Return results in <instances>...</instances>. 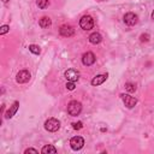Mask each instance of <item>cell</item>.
Returning <instances> with one entry per match:
<instances>
[{"instance_id": "cell-1", "label": "cell", "mask_w": 154, "mask_h": 154, "mask_svg": "<svg viewBox=\"0 0 154 154\" xmlns=\"http://www.w3.org/2000/svg\"><path fill=\"white\" fill-rule=\"evenodd\" d=\"M81 111H82V103L79 101L72 100V101L69 102V105H67V113L70 116L76 117V116H78L81 113Z\"/></svg>"}, {"instance_id": "cell-2", "label": "cell", "mask_w": 154, "mask_h": 154, "mask_svg": "<svg viewBox=\"0 0 154 154\" xmlns=\"http://www.w3.org/2000/svg\"><path fill=\"white\" fill-rule=\"evenodd\" d=\"M60 128V122L55 118H49L45 122V129L47 131H51V132H55L58 131Z\"/></svg>"}, {"instance_id": "cell-3", "label": "cell", "mask_w": 154, "mask_h": 154, "mask_svg": "<svg viewBox=\"0 0 154 154\" xmlns=\"http://www.w3.org/2000/svg\"><path fill=\"white\" fill-rule=\"evenodd\" d=\"M79 26L83 29V30H90L93 29L94 26V19L91 16H83L79 20Z\"/></svg>"}, {"instance_id": "cell-4", "label": "cell", "mask_w": 154, "mask_h": 154, "mask_svg": "<svg viewBox=\"0 0 154 154\" xmlns=\"http://www.w3.org/2000/svg\"><path fill=\"white\" fill-rule=\"evenodd\" d=\"M70 146H71V148H72L73 150H79V149H82L83 146H84V140H83V137H81V136H73V137L70 140Z\"/></svg>"}, {"instance_id": "cell-5", "label": "cell", "mask_w": 154, "mask_h": 154, "mask_svg": "<svg viewBox=\"0 0 154 154\" xmlns=\"http://www.w3.org/2000/svg\"><path fill=\"white\" fill-rule=\"evenodd\" d=\"M30 72L29 71H26V70H22V71H19L18 73H17V76H16V81H17V83H19V84H23V83H26V82H29V79H30Z\"/></svg>"}, {"instance_id": "cell-6", "label": "cell", "mask_w": 154, "mask_h": 154, "mask_svg": "<svg viewBox=\"0 0 154 154\" xmlns=\"http://www.w3.org/2000/svg\"><path fill=\"white\" fill-rule=\"evenodd\" d=\"M120 97H122L124 105H125L128 108H132V107L137 103L136 97H134V96H131V95H129V94H122Z\"/></svg>"}, {"instance_id": "cell-7", "label": "cell", "mask_w": 154, "mask_h": 154, "mask_svg": "<svg viewBox=\"0 0 154 154\" xmlns=\"http://www.w3.org/2000/svg\"><path fill=\"white\" fill-rule=\"evenodd\" d=\"M95 60H96V57H95V54H94L93 52H87V53H84L83 57H82V63H83V65H85V66L93 65V64L95 63Z\"/></svg>"}, {"instance_id": "cell-8", "label": "cell", "mask_w": 154, "mask_h": 154, "mask_svg": "<svg viewBox=\"0 0 154 154\" xmlns=\"http://www.w3.org/2000/svg\"><path fill=\"white\" fill-rule=\"evenodd\" d=\"M64 76H65V78H66L67 81L76 82V81H78V78H79V72H78L77 70H75V69H69V70H66V71L64 72Z\"/></svg>"}, {"instance_id": "cell-9", "label": "cell", "mask_w": 154, "mask_h": 154, "mask_svg": "<svg viewBox=\"0 0 154 154\" xmlns=\"http://www.w3.org/2000/svg\"><path fill=\"white\" fill-rule=\"evenodd\" d=\"M124 23L126 24V25H135V24H137V22H138V17L135 14V13H132V12H128L125 16H124Z\"/></svg>"}, {"instance_id": "cell-10", "label": "cell", "mask_w": 154, "mask_h": 154, "mask_svg": "<svg viewBox=\"0 0 154 154\" xmlns=\"http://www.w3.org/2000/svg\"><path fill=\"white\" fill-rule=\"evenodd\" d=\"M59 32L64 37H70L75 34V29L71 25H61L60 29H59Z\"/></svg>"}, {"instance_id": "cell-11", "label": "cell", "mask_w": 154, "mask_h": 154, "mask_svg": "<svg viewBox=\"0 0 154 154\" xmlns=\"http://www.w3.org/2000/svg\"><path fill=\"white\" fill-rule=\"evenodd\" d=\"M18 107H19V102H18V101H14V102L12 103V106H10V108L6 111L5 118H6V119H11V118L16 114V112L18 111Z\"/></svg>"}, {"instance_id": "cell-12", "label": "cell", "mask_w": 154, "mask_h": 154, "mask_svg": "<svg viewBox=\"0 0 154 154\" xmlns=\"http://www.w3.org/2000/svg\"><path fill=\"white\" fill-rule=\"evenodd\" d=\"M107 77H108V75H107V73L97 75V76H95V77L91 79V84H93V85H100V84H102V83L107 79Z\"/></svg>"}, {"instance_id": "cell-13", "label": "cell", "mask_w": 154, "mask_h": 154, "mask_svg": "<svg viewBox=\"0 0 154 154\" xmlns=\"http://www.w3.org/2000/svg\"><path fill=\"white\" fill-rule=\"evenodd\" d=\"M101 41H102V36H101L99 32H93V34H90V36H89V42H90V43L97 45V43H100Z\"/></svg>"}, {"instance_id": "cell-14", "label": "cell", "mask_w": 154, "mask_h": 154, "mask_svg": "<svg viewBox=\"0 0 154 154\" xmlns=\"http://www.w3.org/2000/svg\"><path fill=\"white\" fill-rule=\"evenodd\" d=\"M41 152H42L43 154H49V153L54 154V153H57V148H55L54 146H52V144H47V146L42 147Z\"/></svg>"}, {"instance_id": "cell-15", "label": "cell", "mask_w": 154, "mask_h": 154, "mask_svg": "<svg viewBox=\"0 0 154 154\" xmlns=\"http://www.w3.org/2000/svg\"><path fill=\"white\" fill-rule=\"evenodd\" d=\"M38 24H40L41 28H48V26H51L52 22H51V18L49 17H42L38 20Z\"/></svg>"}, {"instance_id": "cell-16", "label": "cell", "mask_w": 154, "mask_h": 154, "mask_svg": "<svg viewBox=\"0 0 154 154\" xmlns=\"http://www.w3.org/2000/svg\"><path fill=\"white\" fill-rule=\"evenodd\" d=\"M36 5L40 8H46L49 5V0H36Z\"/></svg>"}, {"instance_id": "cell-17", "label": "cell", "mask_w": 154, "mask_h": 154, "mask_svg": "<svg viewBox=\"0 0 154 154\" xmlns=\"http://www.w3.org/2000/svg\"><path fill=\"white\" fill-rule=\"evenodd\" d=\"M125 89H126L129 93H134V91L136 90V84L128 82V83H125Z\"/></svg>"}, {"instance_id": "cell-18", "label": "cell", "mask_w": 154, "mask_h": 154, "mask_svg": "<svg viewBox=\"0 0 154 154\" xmlns=\"http://www.w3.org/2000/svg\"><path fill=\"white\" fill-rule=\"evenodd\" d=\"M29 51H30L31 53H34V54H40V52H41L40 47L36 46V45H30V46H29Z\"/></svg>"}, {"instance_id": "cell-19", "label": "cell", "mask_w": 154, "mask_h": 154, "mask_svg": "<svg viewBox=\"0 0 154 154\" xmlns=\"http://www.w3.org/2000/svg\"><path fill=\"white\" fill-rule=\"evenodd\" d=\"M72 128H73L75 130H79V129H82V128H83V123H82V122L72 123Z\"/></svg>"}, {"instance_id": "cell-20", "label": "cell", "mask_w": 154, "mask_h": 154, "mask_svg": "<svg viewBox=\"0 0 154 154\" xmlns=\"http://www.w3.org/2000/svg\"><path fill=\"white\" fill-rule=\"evenodd\" d=\"M75 82H71V81H67V83H66V89L67 90H73L75 89Z\"/></svg>"}, {"instance_id": "cell-21", "label": "cell", "mask_w": 154, "mask_h": 154, "mask_svg": "<svg viewBox=\"0 0 154 154\" xmlns=\"http://www.w3.org/2000/svg\"><path fill=\"white\" fill-rule=\"evenodd\" d=\"M140 40H141V42H148L149 41V35L148 34H142L140 36Z\"/></svg>"}, {"instance_id": "cell-22", "label": "cell", "mask_w": 154, "mask_h": 154, "mask_svg": "<svg viewBox=\"0 0 154 154\" xmlns=\"http://www.w3.org/2000/svg\"><path fill=\"white\" fill-rule=\"evenodd\" d=\"M8 30H10V26H8V25H2V26L0 28V34L4 35V34H6Z\"/></svg>"}, {"instance_id": "cell-23", "label": "cell", "mask_w": 154, "mask_h": 154, "mask_svg": "<svg viewBox=\"0 0 154 154\" xmlns=\"http://www.w3.org/2000/svg\"><path fill=\"white\" fill-rule=\"evenodd\" d=\"M24 153H25V154H29V153L37 154V153H38V150H37V149H35V148H28V149H25V150H24Z\"/></svg>"}, {"instance_id": "cell-24", "label": "cell", "mask_w": 154, "mask_h": 154, "mask_svg": "<svg viewBox=\"0 0 154 154\" xmlns=\"http://www.w3.org/2000/svg\"><path fill=\"white\" fill-rule=\"evenodd\" d=\"M152 19H154V11L152 12Z\"/></svg>"}, {"instance_id": "cell-25", "label": "cell", "mask_w": 154, "mask_h": 154, "mask_svg": "<svg viewBox=\"0 0 154 154\" xmlns=\"http://www.w3.org/2000/svg\"><path fill=\"white\" fill-rule=\"evenodd\" d=\"M2 1H4V2H7V1H8V0H2Z\"/></svg>"}]
</instances>
